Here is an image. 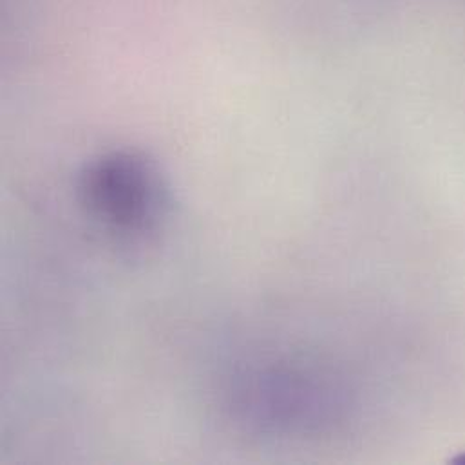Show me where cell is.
I'll list each match as a JSON object with an SVG mask.
<instances>
[{"instance_id": "6da1fadb", "label": "cell", "mask_w": 465, "mask_h": 465, "mask_svg": "<svg viewBox=\"0 0 465 465\" xmlns=\"http://www.w3.org/2000/svg\"><path fill=\"white\" fill-rule=\"evenodd\" d=\"M91 203L107 225L124 235H145L162 218L158 185L131 160L109 162L94 173Z\"/></svg>"}]
</instances>
